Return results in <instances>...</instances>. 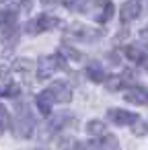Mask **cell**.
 Wrapping results in <instances>:
<instances>
[{
    "label": "cell",
    "instance_id": "6da1fadb",
    "mask_svg": "<svg viewBox=\"0 0 148 150\" xmlns=\"http://www.w3.org/2000/svg\"><path fill=\"white\" fill-rule=\"evenodd\" d=\"M35 129V121H33V115L29 111L27 105H19L17 109V119H15V134L19 138H29Z\"/></svg>",
    "mask_w": 148,
    "mask_h": 150
},
{
    "label": "cell",
    "instance_id": "7a4b0ae2",
    "mask_svg": "<svg viewBox=\"0 0 148 150\" xmlns=\"http://www.w3.org/2000/svg\"><path fill=\"white\" fill-rule=\"evenodd\" d=\"M60 21L56 19V17H50V15H39V17H35V19H31L29 23H27V33L29 35H39V33H43V31H50V29H54L56 25H58Z\"/></svg>",
    "mask_w": 148,
    "mask_h": 150
},
{
    "label": "cell",
    "instance_id": "3957f363",
    "mask_svg": "<svg viewBox=\"0 0 148 150\" xmlns=\"http://www.w3.org/2000/svg\"><path fill=\"white\" fill-rule=\"evenodd\" d=\"M64 66V60H62V56L60 54H56V56H45V58H41L39 62H37V76L39 78H47L54 70H58V68H62Z\"/></svg>",
    "mask_w": 148,
    "mask_h": 150
},
{
    "label": "cell",
    "instance_id": "277c9868",
    "mask_svg": "<svg viewBox=\"0 0 148 150\" xmlns=\"http://www.w3.org/2000/svg\"><path fill=\"white\" fill-rule=\"evenodd\" d=\"M50 95H52V99H54V103H68L70 99H72V88H70V84L68 82H64V80H56L50 88H45Z\"/></svg>",
    "mask_w": 148,
    "mask_h": 150
},
{
    "label": "cell",
    "instance_id": "5b68a950",
    "mask_svg": "<svg viewBox=\"0 0 148 150\" xmlns=\"http://www.w3.org/2000/svg\"><path fill=\"white\" fill-rule=\"evenodd\" d=\"M142 13V2L140 0H127V2H123V6L119 8V19L121 23H132L140 17Z\"/></svg>",
    "mask_w": 148,
    "mask_h": 150
},
{
    "label": "cell",
    "instance_id": "8992f818",
    "mask_svg": "<svg viewBox=\"0 0 148 150\" xmlns=\"http://www.w3.org/2000/svg\"><path fill=\"white\" fill-rule=\"evenodd\" d=\"M86 150H119V142L113 138V136H97L93 138L89 144H86Z\"/></svg>",
    "mask_w": 148,
    "mask_h": 150
},
{
    "label": "cell",
    "instance_id": "52a82bcc",
    "mask_svg": "<svg viewBox=\"0 0 148 150\" xmlns=\"http://www.w3.org/2000/svg\"><path fill=\"white\" fill-rule=\"evenodd\" d=\"M107 117H109V121H113L117 125H130V123L138 121V115L132 111H125V109H111L107 113Z\"/></svg>",
    "mask_w": 148,
    "mask_h": 150
},
{
    "label": "cell",
    "instance_id": "ba28073f",
    "mask_svg": "<svg viewBox=\"0 0 148 150\" xmlns=\"http://www.w3.org/2000/svg\"><path fill=\"white\" fill-rule=\"evenodd\" d=\"M70 35L76 37V39H80V41H95V39L101 37L99 31H95V29H91V27H84V25H74V27L70 29Z\"/></svg>",
    "mask_w": 148,
    "mask_h": 150
},
{
    "label": "cell",
    "instance_id": "9c48e42d",
    "mask_svg": "<svg viewBox=\"0 0 148 150\" xmlns=\"http://www.w3.org/2000/svg\"><path fill=\"white\" fill-rule=\"evenodd\" d=\"M35 103H37V109L43 113V115H50L52 113V105H54V99H52V95L47 93V91H43V93H39L37 95V99H35Z\"/></svg>",
    "mask_w": 148,
    "mask_h": 150
},
{
    "label": "cell",
    "instance_id": "30bf717a",
    "mask_svg": "<svg viewBox=\"0 0 148 150\" xmlns=\"http://www.w3.org/2000/svg\"><path fill=\"white\" fill-rule=\"evenodd\" d=\"M15 25H17V13L0 11V27H2V31H13Z\"/></svg>",
    "mask_w": 148,
    "mask_h": 150
},
{
    "label": "cell",
    "instance_id": "8fae6325",
    "mask_svg": "<svg viewBox=\"0 0 148 150\" xmlns=\"http://www.w3.org/2000/svg\"><path fill=\"white\" fill-rule=\"evenodd\" d=\"M125 101L130 103H138V105H146L148 107V88H134L132 93L125 95Z\"/></svg>",
    "mask_w": 148,
    "mask_h": 150
},
{
    "label": "cell",
    "instance_id": "7c38bea8",
    "mask_svg": "<svg viewBox=\"0 0 148 150\" xmlns=\"http://www.w3.org/2000/svg\"><path fill=\"white\" fill-rule=\"evenodd\" d=\"M125 56H127V58H130L132 62H138V64H142V62L146 60L144 52H142V50H138V47H134V45L125 47Z\"/></svg>",
    "mask_w": 148,
    "mask_h": 150
},
{
    "label": "cell",
    "instance_id": "4fadbf2b",
    "mask_svg": "<svg viewBox=\"0 0 148 150\" xmlns=\"http://www.w3.org/2000/svg\"><path fill=\"white\" fill-rule=\"evenodd\" d=\"M11 125V117H8V111L4 109V105H0V134H4V129Z\"/></svg>",
    "mask_w": 148,
    "mask_h": 150
},
{
    "label": "cell",
    "instance_id": "5bb4252c",
    "mask_svg": "<svg viewBox=\"0 0 148 150\" xmlns=\"http://www.w3.org/2000/svg\"><path fill=\"white\" fill-rule=\"evenodd\" d=\"M86 132L93 134V136H101V134L105 132V123H103V121H93V123L86 125Z\"/></svg>",
    "mask_w": 148,
    "mask_h": 150
},
{
    "label": "cell",
    "instance_id": "9a60e30c",
    "mask_svg": "<svg viewBox=\"0 0 148 150\" xmlns=\"http://www.w3.org/2000/svg\"><path fill=\"white\" fill-rule=\"evenodd\" d=\"M111 17H113V4H111V2H105V13H101V15L97 17V21H99V23H107Z\"/></svg>",
    "mask_w": 148,
    "mask_h": 150
},
{
    "label": "cell",
    "instance_id": "2e32d148",
    "mask_svg": "<svg viewBox=\"0 0 148 150\" xmlns=\"http://www.w3.org/2000/svg\"><path fill=\"white\" fill-rule=\"evenodd\" d=\"M86 74H89L93 80H97V82H101V80L105 78V74H103L101 68H97V66H89V68H86Z\"/></svg>",
    "mask_w": 148,
    "mask_h": 150
}]
</instances>
